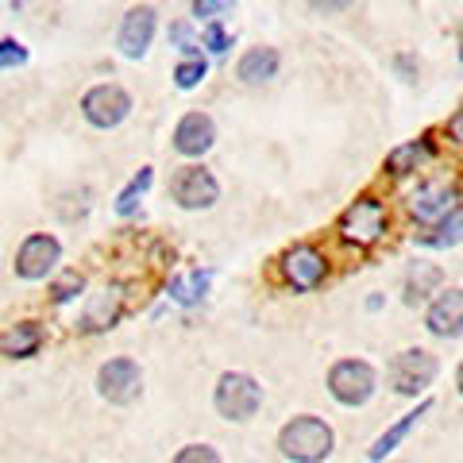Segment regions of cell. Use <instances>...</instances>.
Segmentation results:
<instances>
[{
  "label": "cell",
  "instance_id": "cell-7",
  "mask_svg": "<svg viewBox=\"0 0 463 463\" xmlns=\"http://www.w3.org/2000/svg\"><path fill=\"white\" fill-rule=\"evenodd\" d=\"M459 209V185L448 178H429L410 194V213L417 224H440Z\"/></svg>",
  "mask_w": 463,
  "mask_h": 463
},
{
  "label": "cell",
  "instance_id": "cell-13",
  "mask_svg": "<svg viewBox=\"0 0 463 463\" xmlns=\"http://www.w3.org/2000/svg\"><path fill=\"white\" fill-rule=\"evenodd\" d=\"M155 27H158V12L151 5L143 8H132L120 24V32H116V47H120L124 58H143L155 39Z\"/></svg>",
  "mask_w": 463,
  "mask_h": 463
},
{
  "label": "cell",
  "instance_id": "cell-30",
  "mask_svg": "<svg viewBox=\"0 0 463 463\" xmlns=\"http://www.w3.org/2000/svg\"><path fill=\"white\" fill-rule=\"evenodd\" d=\"M221 12H232L228 0H197L194 5V16H205V20H216Z\"/></svg>",
  "mask_w": 463,
  "mask_h": 463
},
{
  "label": "cell",
  "instance_id": "cell-11",
  "mask_svg": "<svg viewBox=\"0 0 463 463\" xmlns=\"http://www.w3.org/2000/svg\"><path fill=\"white\" fill-rule=\"evenodd\" d=\"M58 259H62V243H58L54 236H47V232H35V236H27L20 243L16 274L24 282H39V279H47V274L54 270Z\"/></svg>",
  "mask_w": 463,
  "mask_h": 463
},
{
  "label": "cell",
  "instance_id": "cell-35",
  "mask_svg": "<svg viewBox=\"0 0 463 463\" xmlns=\"http://www.w3.org/2000/svg\"><path fill=\"white\" fill-rule=\"evenodd\" d=\"M459 66H463V35H459Z\"/></svg>",
  "mask_w": 463,
  "mask_h": 463
},
{
  "label": "cell",
  "instance_id": "cell-33",
  "mask_svg": "<svg viewBox=\"0 0 463 463\" xmlns=\"http://www.w3.org/2000/svg\"><path fill=\"white\" fill-rule=\"evenodd\" d=\"M347 5H313V12H344Z\"/></svg>",
  "mask_w": 463,
  "mask_h": 463
},
{
  "label": "cell",
  "instance_id": "cell-10",
  "mask_svg": "<svg viewBox=\"0 0 463 463\" xmlns=\"http://www.w3.org/2000/svg\"><path fill=\"white\" fill-rule=\"evenodd\" d=\"M170 197L178 201L182 209H213L221 201V182L213 178V170L205 166H182L178 174L170 178Z\"/></svg>",
  "mask_w": 463,
  "mask_h": 463
},
{
  "label": "cell",
  "instance_id": "cell-34",
  "mask_svg": "<svg viewBox=\"0 0 463 463\" xmlns=\"http://www.w3.org/2000/svg\"><path fill=\"white\" fill-rule=\"evenodd\" d=\"M456 390H459V398H463V359H459V367H456Z\"/></svg>",
  "mask_w": 463,
  "mask_h": 463
},
{
  "label": "cell",
  "instance_id": "cell-5",
  "mask_svg": "<svg viewBox=\"0 0 463 463\" xmlns=\"http://www.w3.org/2000/svg\"><path fill=\"white\" fill-rule=\"evenodd\" d=\"M374 390H379V371H374L367 359H340V364H332L328 394L340 405H347V410L367 405L374 398Z\"/></svg>",
  "mask_w": 463,
  "mask_h": 463
},
{
  "label": "cell",
  "instance_id": "cell-19",
  "mask_svg": "<svg viewBox=\"0 0 463 463\" xmlns=\"http://www.w3.org/2000/svg\"><path fill=\"white\" fill-rule=\"evenodd\" d=\"M279 66H282V54L274 47H251V51H243V58L236 62V78L243 85H263L279 74Z\"/></svg>",
  "mask_w": 463,
  "mask_h": 463
},
{
  "label": "cell",
  "instance_id": "cell-15",
  "mask_svg": "<svg viewBox=\"0 0 463 463\" xmlns=\"http://www.w3.org/2000/svg\"><path fill=\"white\" fill-rule=\"evenodd\" d=\"M216 143V124L209 112H185L178 128H174V151L185 155V158H197L205 155Z\"/></svg>",
  "mask_w": 463,
  "mask_h": 463
},
{
  "label": "cell",
  "instance_id": "cell-18",
  "mask_svg": "<svg viewBox=\"0 0 463 463\" xmlns=\"http://www.w3.org/2000/svg\"><path fill=\"white\" fill-rule=\"evenodd\" d=\"M432 410V398H421V402H417V410H410V413H402L398 417V421L394 425H390L386 432H383V437L379 440H374L371 444V452H367V459L371 463H383L390 452H398V444L405 440V437H410V432L417 429V425H421L425 421V413Z\"/></svg>",
  "mask_w": 463,
  "mask_h": 463
},
{
  "label": "cell",
  "instance_id": "cell-27",
  "mask_svg": "<svg viewBox=\"0 0 463 463\" xmlns=\"http://www.w3.org/2000/svg\"><path fill=\"white\" fill-rule=\"evenodd\" d=\"M24 62H27L24 43H16V39H0V70H12V66H24Z\"/></svg>",
  "mask_w": 463,
  "mask_h": 463
},
{
  "label": "cell",
  "instance_id": "cell-32",
  "mask_svg": "<svg viewBox=\"0 0 463 463\" xmlns=\"http://www.w3.org/2000/svg\"><path fill=\"white\" fill-rule=\"evenodd\" d=\"M367 309L379 313V309H383V294H371V298H367Z\"/></svg>",
  "mask_w": 463,
  "mask_h": 463
},
{
  "label": "cell",
  "instance_id": "cell-16",
  "mask_svg": "<svg viewBox=\"0 0 463 463\" xmlns=\"http://www.w3.org/2000/svg\"><path fill=\"white\" fill-rule=\"evenodd\" d=\"M120 313H124V289L120 286H105V289H97V294L90 298V306H85L78 328L81 332H105V328H112L116 321H120Z\"/></svg>",
  "mask_w": 463,
  "mask_h": 463
},
{
  "label": "cell",
  "instance_id": "cell-31",
  "mask_svg": "<svg viewBox=\"0 0 463 463\" xmlns=\"http://www.w3.org/2000/svg\"><path fill=\"white\" fill-rule=\"evenodd\" d=\"M444 132H448V139L456 143V147H463V100H459V109L448 116V124H444Z\"/></svg>",
  "mask_w": 463,
  "mask_h": 463
},
{
  "label": "cell",
  "instance_id": "cell-8",
  "mask_svg": "<svg viewBox=\"0 0 463 463\" xmlns=\"http://www.w3.org/2000/svg\"><path fill=\"white\" fill-rule=\"evenodd\" d=\"M139 390H143V371H139L136 359L116 355V359H109V364H100V371H97V394L105 402L128 405V402L139 398Z\"/></svg>",
  "mask_w": 463,
  "mask_h": 463
},
{
  "label": "cell",
  "instance_id": "cell-12",
  "mask_svg": "<svg viewBox=\"0 0 463 463\" xmlns=\"http://www.w3.org/2000/svg\"><path fill=\"white\" fill-rule=\"evenodd\" d=\"M425 328L437 340H459L463 336V286H448L429 301Z\"/></svg>",
  "mask_w": 463,
  "mask_h": 463
},
{
  "label": "cell",
  "instance_id": "cell-26",
  "mask_svg": "<svg viewBox=\"0 0 463 463\" xmlns=\"http://www.w3.org/2000/svg\"><path fill=\"white\" fill-rule=\"evenodd\" d=\"M170 463H221V452L213 444H185Z\"/></svg>",
  "mask_w": 463,
  "mask_h": 463
},
{
  "label": "cell",
  "instance_id": "cell-29",
  "mask_svg": "<svg viewBox=\"0 0 463 463\" xmlns=\"http://www.w3.org/2000/svg\"><path fill=\"white\" fill-rule=\"evenodd\" d=\"M394 70L402 74V81H417V74H421V62H417V54H394Z\"/></svg>",
  "mask_w": 463,
  "mask_h": 463
},
{
  "label": "cell",
  "instance_id": "cell-23",
  "mask_svg": "<svg viewBox=\"0 0 463 463\" xmlns=\"http://www.w3.org/2000/svg\"><path fill=\"white\" fill-rule=\"evenodd\" d=\"M209 78V62H205V54H194V58H182L178 66H174V85L178 90H197L201 81Z\"/></svg>",
  "mask_w": 463,
  "mask_h": 463
},
{
  "label": "cell",
  "instance_id": "cell-21",
  "mask_svg": "<svg viewBox=\"0 0 463 463\" xmlns=\"http://www.w3.org/2000/svg\"><path fill=\"white\" fill-rule=\"evenodd\" d=\"M39 344H43V328L35 321H20L0 336V352H5L8 359H27V355L39 352Z\"/></svg>",
  "mask_w": 463,
  "mask_h": 463
},
{
  "label": "cell",
  "instance_id": "cell-6",
  "mask_svg": "<svg viewBox=\"0 0 463 463\" xmlns=\"http://www.w3.org/2000/svg\"><path fill=\"white\" fill-rule=\"evenodd\" d=\"M279 270H282V282L294 289V294H313L321 289L328 279V259L313 248V243H298L279 259Z\"/></svg>",
  "mask_w": 463,
  "mask_h": 463
},
{
  "label": "cell",
  "instance_id": "cell-3",
  "mask_svg": "<svg viewBox=\"0 0 463 463\" xmlns=\"http://www.w3.org/2000/svg\"><path fill=\"white\" fill-rule=\"evenodd\" d=\"M386 228H390V209H386V201L379 197H355L352 205H347L340 213V221H336V232H340V240L347 243H355V248H371V243H379L386 236Z\"/></svg>",
  "mask_w": 463,
  "mask_h": 463
},
{
  "label": "cell",
  "instance_id": "cell-14",
  "mask_svg": "<svg viewBox=\"0 0 463 463\" xmlns=\"http://www.w3.org/2000/svg\"><path fill=\"white\" fill-rule=\"evenodd\" d=\"M432 158H437V136L425 132V136H417V139H410V143H398V147L386 155L383 170L390 174V178H405V174L425 170Z\"/></svg>",
  "mask_w": 463,
  "mask_h": 463
},
{
  "label": "cell",
  "instance_id": "cell-1",
  "mask_svg": "<svg viewBox=\"0 0 463 463\" xmlns=\"http://www.w3.org/2000/svg\"><path fill=\"white\" fill-rule=\"evenodd\" d=\"M279 448L294 463H325L332 456V448H336V432H332L325 417L298 413L279 429Z\"/></svg>",
  "mask_w": 463,
  "mask_h": 463
},
{
  "label": "cell",
  "instance_id": "cell-22",
  "mask_svg": "<svg viewBox=\"0 0 463 463\" xmlns=\"http://www.w3.org/2000/svg\"><path fill=\"white\" fill-rule=\"evenodd\" d=\"M209 282H213V274H209V270L182 274V279H174V282H170V301H178V306H197V301L209 294Z\"/></svg>",
  "mask_w": 463,
  "mask_h": 463
},
{
  "label": "cell",
  "instance_id": "cell-20",
  "mask_svg": "<svg viewBox=\"0 0 463 463\" xmlns=\"http://www.w3.org/2000/svg\"><path fill=\"white\" fill-rule=\"evenodd\" d=\"M413 240L421 243V248H429V251H452V248H459V243H463V209H456L448 221L432 224L429 232H417Z\"/></svg>",
  "mask_w": 463,
  "mask_h": 463
},
{
  "label": "cell",
  "instance_id": "cell-9",
  "mask_svg": "<svg viewBox=\"0 0 463 463\" xmlns=\"http://www.w3.org/2000/svg\"><path fill=\"white\" fill-rule=\"evenodd\" d=\"M128 112H132V97H128V90H120V85H112V81L93 85V90L81 97V116L93 128H100V132L124 124Z\"/></svg>",
  "mask_w": 463,
  "mask_h": 463
},
{
  "label": "cell",
  "instance_id": "cell-4",
  "mask_svg": "<svg viewBox=\"0 0 463 463\" xmlns=\"http://www.w3.org/2000/svg\"><path fill=\"white\" fill-rule=\"evenodd\" d=\"M213 405L224 421H251L263 405V386L248 371H224L213 390Z\"/></svg>",
  "mask_w": 463,
  "mask_h": 463
},
{
  "label": "cell",
  "instance_id": "cell-25",
  "mask_svg": "<svg viewBox=\"0 0 463 463\" xmlns=\"http://www.w3.org/2000/svg\"><path fill=\"white\" fill-rule=\"evenodd\" d=\"M81 289H85V279H81V274H78V270H66L62 279L51 286V301H54V306H66V301H74Z\"/></svg>",
  "mask_w": 463,
  "mask_h": 463
},
{
  "label": "cell",
  "instance_id": "cell-17",
  "mask_svg": "<svg viewBox=\"0 0 463 463\" xmlns=\"http://www.w3.org/2000/svg\"><path fill=\"white\" fill-rule=\"evenodd\" d=\"M444 289V270L437 263H425V259H417L405 270V282H402V301L405 306H421L429 301L432 294H440Z\"/></svg>",
  "mask_w": 463,
  "mask_h": 463
},
{
  "label": "cell",
  "instance_id": "cell-28",
  "mask_svg": "<svg viewBox=\"0 0 463 463\" xmlns=\"http://www.w3.org/2000/svg\"><path fill=\"white\" fill-rule=\"evenodd\" d=\"M201 47H209L213 54H224L232 47V39H228V32H224L221 24H209L205 32H201Z\"/></svg>",
  "mask_w": 463,
  "mask_h": 463
},
{
  "label": "cell",
  "instance_id": "cell-2",
  "mask_svg": "<svg viewBox=\"0 0 463 463\" xmlns=\"http://www.w3.org/2000/svg\"><path fill=\"white\" fill-rule=\"evenodd\" d=\"M440 374V359L429 352V347H405V352H398L394 359H390L386 367V383L394 394L402 398H417L425 394V390L437 383Z\"/></svg>",
  "mask_w": 463,
  "mask_h": 463
},
{
  "label": "cell",
  "instance_id": "cell-24",
  "mask_svg": "<svg viewBox=\"0 0 463 463\" xmlns=\"http://www.w3.org/2000/svg\"><path fill=\"white\" fill-rule=\"evenodd\" d=\"M151 178H155V174H151V166H143V170L136 174V178L128 182V190H120V197H116V213H120V216H132V213L139 209V197L147 194Z\"/></svg>",
  "mask_w": 463,
  "mask_h": 463
}]
</instances>
